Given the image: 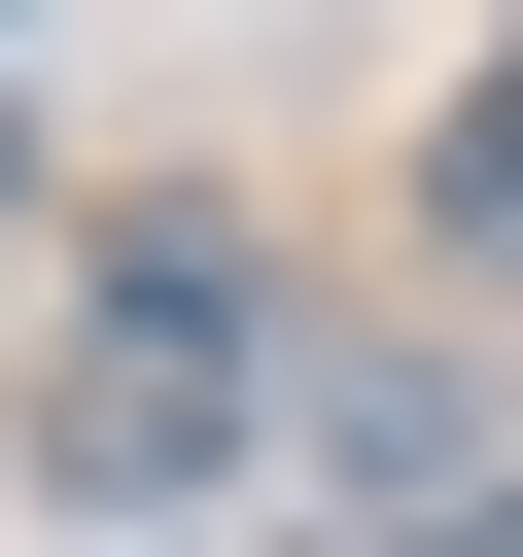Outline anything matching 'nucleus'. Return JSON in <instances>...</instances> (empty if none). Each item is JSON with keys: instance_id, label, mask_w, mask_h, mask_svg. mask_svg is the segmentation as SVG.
I'll list each match as a JSON object with an SVG mask.
<instances>
[{"instance_id": "2", "label": "nucleus", "mask_w": 523, "mask_h": 557, "mask_svg": "<svg viewBox=\"0 0 523 557\" xmlns=\"http://www.w3.org/2000/svg\"><path fill=\"white\" fill-rule=\"evenodd\" d=\"M314 487H349L384 557H453V522H488V383H453V348H349V383H314Z\"/></svg>"}, {"instance_id": "1", "label": "nucleus", "mask_w": 523, "mask_h": 557, "mask_svg": "<svg viewBox=\"0 0 523 557\" xmlns=\"http://www.w3.org/2000/svg\"><path fill=\"white\" fill-rule=\"evenodd\" d=\"M244 383H279V278L174 209V244H105V313L35 348V522H174V487H244Z\"/></svg>"}, {"instance_id": "3", "label": "nucleus", "mask_w": 523, "mask_h": 557, "mask_svg": "<svg viewBox=\"0 0 523 557\" xmlns=\"http://www.w3.org/2000/svg\"><path fill=\"white\" fill-rule=\"evenodd\" d=\"M418 209H453V244H523V70L453 104V174H418Z\"/></svg>"}, {"instance_id": "5", "label": "nucleus", "mask_w": 523, "mask_h": 557, "mask_svg": "<svg viewBox=\"0 0 523 557\" xmlns=\"http://www.w3.org/2000/svg\"><path fill=\"white\" fill-rule=\"evenodd\" d=\"M453 557H523V522H453Z\"/></svg>"}, {"instance_id": "4", "label": "nucleus", "mask_w": 523, "mask_h": 557, "mask_svg": "<svg viewBox=\"0 0 523 557\" xmlns=\"http://www.w3.org/2000/svg\"><path fill=\"white\" fill-rule=\"evenodd\" d=\"M0 244H35V70H0Z\"/></svg>"}]
</instances>
